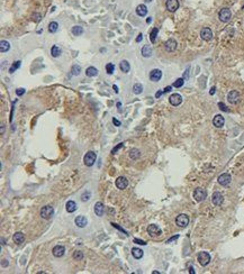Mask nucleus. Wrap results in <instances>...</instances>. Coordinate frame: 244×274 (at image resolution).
<instances>
[{
  "mask_svg": "<svg viewBox=\"0 0 244 274\" xmlns=\"http://www.w3.org/2000/svg\"><path fill=\"white\" fill-rule=\"evenodd\" d=\"M207 197V191L203 188H197L193 191V199L197 202H201L206 199Z\"/></svg>",
  "mask_w": 244,
  "mask_h": 274,
  "instance_id": "obj_1",
  "label": "nucleus"
},
{
  "mask_svg": "<svg viewBox=\"0 0 244 274\" xmlns=\"http://www.w3.org/2000/svg\"><path fill=\"white\" fill-rule=\"evenodd\" d=\"M53 215H54V209H53V207H51V206H45V207H43L42 208V210H41V217L43 218V219H51L52 217H53Z\"/></svg>",
  "mask_w": 244,
  "mask_h": 274,
  "instance_id": "obj_2",
  "label": "nucleus"
},
{
  "mask_svg": "<svg viewBox=\"0 0 244 274\" xmlns=\"http://www.w3.org/2000/svg\"><path fill=\"white\" fill-rule=\"evenodd\" d=\"M218 18H219V20H221L222 23H227V21H229L231 18H232V13H231V10H229L228 8H223V9H221L219 13H218Z\"/></svg>",
  "mask_w": 244,
  "mask_h": 274,
  "instance_id": "obj_3",
  "label": "nucleus"
},
{
  "mask_svg": "<svg viewBox=\"0 0 244 274\" xmlns=\"http://www.w3.org/2000/svg\"><path fill=\"white\" fill-rule=\"evenodd\" d=\"M176 224L178 227H181V228H185L189 225V217H188L186 214H180L179 216H177L176 218Z\"/></svg>",
  "mask_w": 244,
  "mask_h": 274,
  "instance_id": "obj_4",
  "label": "nucleus"
},
{
  "mask_svg": "<svg viewBox=\"0 0 244 274\" xmlns=\"http://www.w3.org/2000/svg\"><path fill=\"white\" fill-rule=\"evenodd\" d=\"M197 259L201 266H206L210 262V255L207 252H199L197 255Z\"/></svg>",
  "mask_w": 244,
  "mask_h": 274,
  "instance_id": "obj_5",
  "label": "nucleus"
},
{
  "mask_svg": "<svg viewBox=\"0 0 244 274\" xmlns=\"http://www.w3.org/2000/svg\"><path fill=\"white\" fill-rule=\"evenodd\" d=\"M96 159H97L96 153L92 152V151H90V152H88V153L84 155L83 162H84V164L87 165V166H92V165L94 164V162H96Z\"/></svg>",
  "mask_w": 244,
  "mask_h": 274,
  "instance_id": "obj_6",
  "label": "nucleus"
},
{
  "mask_svg": "<svg viewBox=\"0 0 244 274\" xmlns=\"http://www.w3.org/2000/svg\"><path fill=\"white\" fill-rule=\"evenodd\" d=\"M239 100H240V93H239V91L232 90V91L228 92V94H227V101H228L229 103L235 105V103L239 102Z\"/></svg>",
  "mask_w": 244,
  "mask_h": 274,
  "instance_id": "obj_7",
  "label": "nucleus"
},
{
  "mask_svg": "<svg viewBox=\"0 0 244 274\" xmlns=\"http://www.w3.org/2000/svg\"><path fill=\"white\" fill-rule=\"evenodd\" d=\"M177 46H178L177 40L173 39V38H170V39H168V40L164 43V48H166V51L169 52V53L174 52V51L177 50Z\"/></svg>",
  "mask_w": 244,
  "mask_h": 274,
  "instance_id": "obj_8",
  "label": "nucleus"
},
{
  "mask_svg": "<svg viewBox=\"0 0 244 274\" xmlns=\"http://www.w3.org/2000/svg\"><path fill=\"white\" fill-rule=\"evenodd\" d=\"M169 102L172 106H174V107L181 105V102H182V97H181V94H179V93H173V94H171L169 98Z\"/></svg>",
  "mask_w": 244,
  "mask_h": 274,
  "instance_id": "obj_9",
  "label": "nucleus"
},
{
  "mask_svg": "<svg viewBox=\"0 0 244 274\" xmlns=\"http://www.w3.org/2000/svg\"><path fill=\"white\" fill-rule=\"evenodd\" d=\"M217 181H218V183H219L221 185L227 186V185L231 183V181H232V178H231V175H229L228 173H223V174H221V175L218 176Z\"/></svg>",
  "mask_w": 244,
  "mask_h": 274,
  "instance_id": "obj_10",
  "label": "nucleus"
},
{
  "mask_svg": "<svg viewBox=\"0 0 244 274\" xmlns=\"http://www.w3.org/2000/svg\"><path fill=\"white\" fill-rule=\"evenodd\" d=\"M223 201H224V197H223V194H222L221 192L216 191V192L213 193L211 202H213L214 206H221V204L223 203Z\"/></svg>",
  "mask_w": 244,
  "mask_h": 274,
  "instance_id": "obj_11",
  "label": "nucleus"
},
{
  "mask_svg": "<svg viewBox=\"0 0 244 274\" xmlns=\"http://www.w3.org/2000/svg\"><path fill=\"white\" fill-rule=\"evenodd\" d=\"M166 7H167V9L169 10L170 13H174L179 8V1L178 0H167Z\"/></svg>",
  "mask_w": 244,
  "mask_h": 274,
  "instance_id": "obj_12",
  "label": "nucleus"
},
{
  "mask_svg": "<svg viewBox=\"0 0 244 274\" xmlns=\"http://www.w3.org/2000/svg\"><path fill=\"white\" fill-rule=\"evenodd\" d=\"M200 37H201L204 40H206V42L210 40V39L213 38V32H211V29H210L209 27H204V28L200 31Z\"/></svg>",
  "mask_w": 244,
  "mask_h": 274,
  "instance_id": "obj_13",
  "label": "nucleus"
},
{
  "mask_svg": "<svg viewBox=\"0 0 244 274\" xmlns=\"http://www.w3.org/2000/svg\"><path fill=\"white\" fill-rule=\"evenodd\" d=\"M162 78V71L159 69H154L150 72V80L153 82H158L160 81Z\"/></svg>",
  "mask_w": 244,
  "mask_h": 274,
  "instance_id": "obj_14",
  "label": "nucleus"
},
{
  "mask_svg": "<svg viewBox=\"0 0 244 274\" xmlns=\"http://www.w3.org/2000/svg\"><path fill=\"white\" fill-rule=\"evenodd\" d=\"M127 185H128V180H127L125 176H119V178H117V180H116V186H117L119 190L126 189Z\"/></svg>",
  "mask_w": 244,
  "mask_h": 274,
  "instance_id": "obj_15",
  "label": "nucleus"
},
{
  "mask_svg": "<svg viewBox=\"0 0 244 274\" xmlns=\"http://www.w3.org/2000/svg\"><path fill=\"white\" fill-rule=\"evenodd\" d=\"M225 124V118L222 115H216L213 119V125L217 128H222Z\"/></svg>",
  "mask_w": 244,
  "mask_h": 274,
  "instance_id": "obj_16",
  "label": "nucleus"
},
{
  "mask_svg": "<svg viewBox=\"0 0 244 274\" xmlns=\"http://www.w3.org/2000/svg\"><path fill=\"white\" fill-rule=\"evenodd\" d=\"M148 233L150 234L151 236H159V235H161L162 234V230H161V228L159 227V226H156V225H150L149 227H148Z\"/></svg>",
  "mask_w": 244,
  "mask_h": 274,
  "instance_id": "obj_17",
  "label": "nucleus"
},
{
  "mask_svg": "<svg viewBox=\"0 0 244 274\" xmlns=\"http://www.w3.org/2000/svg\"><path fill=\"white\" fill-rule=\"evenodd\" d=\"M65 253V247L63 245H57L52 249V254L55 257H62Z\"/></svg>",
  "mask_w": 244,
  "mask_h": 274,
  "instance_id": "obj_18",
  "label": "nucleus"
},
{
  "mask_svg": "<svg viewBox=\"0 0 244 274\" xmlns=\"http://www.w3.org/2000/svg\"><path fill=\"white\" fill-rule=\"evenodd\" d=\"M104 212H105V206H104V203L100 202V201L97 202V203L94 204V214H96L98 217H102Z\"/></svg>",
  "mask_w": 244,
  "mask_h": 274,
  "instance_id": "obj_19",
  "label": "nucleus"
},
{
  "mask_svg": "<svg viewBox=\"0 0 244 274\" xmlns=\"http://www.w3.org/2000/svg\"><path fill=\"white\" fill-rule=\"evenodd\" d=\"M136 14H137V16H140V17H145L146 16V14H148V7L145 6V5H138L137 7H136Z\"/></svg>",
  "mask_w": 244,
  "mask_h": 274,
  "instance_id": "obj_20",
  "label": "nucleus"
},
{
  "mask_svg": "<svg viewBox=\"0 0 244 274\" xmlns=\"http://www.w3.org/2000/svg\"><path fill=\"white\" fill-rule=\"evenodd\" d=\"M74 222L75 225L78 226V227H80V228H83V227H86L87 226V224H88V220H87V218L84 217V216H78L76 218L74 219Z\"/></svg>",
  "mask_w": 244,
  "mask_h": 274,
  "instance_id": "obj_21",
  "label": "nucleus"
},
{
  "mask_svg": "<svg viewBox=\"0 0 244 274\" xmlns=\"http://www.w3.org/2000/svg\"><path fill=\"white\" fill-rule=\"evenodd\" d=\"M141 53H142V56H143V57H151L152 54H153V50H152V47H151L150 45H144V46L142 47Z\"/></svg>",
  "mask_w": 244,
  "mask_h": 274,
  "instance_id": "obj_22",
  "label": "nucleus"
},
{
  "mask_svg": "<svg viewBox=\"0 0 244 274\" xmlns=\"http://www.w3.org/2000/svg\"><path fill=\"white\" fill-rule=\"evenodd\" d=\"M119 69H120L122 72H124V73H128L130 70H131V65H130L128 61L123 60V61L119 63Z\"/></svg>",
  "mask_w": 244,
  "mask_h": 274,
  "instance_id": "obj_23",
  "label": "nucleus"
},
{
  "mask_svg": "<svg viewBox=\"0 0 244 274\" xmlns=\"http://www.w3.org/2000/svg\"><path fill=\"white\" fill-rule=\"evenodd\" d=\"M76 208H78L76 203H75L74 201H72V200H69L68 202H66V204H65V209H66V211H68L69 214H71V212H74L75 210H76Z\"/></svg>",
  "mask_w": 244,
  "mask_h": 274,
  "instance_id": "obj_24",
  "label": "nucleus"
},
{
  "mask_svg": "<svg viewBox=\"0 0 244 274\" xmlns=\"http://www.w3.org/2000/svg\"><path fill=\"white\" fill-rule=\"evenodd\" d=\"M132 255H133V257H134V258H136V259H140V258H142V257H143V251H142L141 248L133 247V248H132Z\"/></svg>",
  "mask_w": 244,
  "mask_h": 274,
  "instance_id": "obj_25",
  "label": "nucleus"
},
{
  "mask_svg": "<svg viewBox=\"0 0 244 274\" xmlns=\"http://www.w3.org/2000/svg\"><path fill=\"white\" fill-rule=\"evenodd\" d=\"M10 50V44H9V42H7V40H1L0 42V51H1V53H6V52H8Z\"/></svg>",
  "mask_w": 244,
  "mask_h": 274,
  "instance_id": "obj_26",
  "label": "nucleus"
},
{
  "mask_svg": "<svg viewBox=\"0 0 244 274\" xmlns=\"http://www.w3.org/2000/svg\"><path fill=\"white\" fill-rule=\"evenodd\" d=\"M86 75L89 76V78H94L96 75H98V70H97L94 66H89V68L86 70Z\"/></svg>",
  "mask_w": 244,
  "mask_h": 274,
  "instance_id": "obj_27",
  "label": "nucleus"
},
{
  "mask_svg": "<svg viewBox=\"0 0 244 274\" xmlns=\"http://www.w3.org/2000/svg\"><path fill=\"white\" fill-rule=\"evenodd\" d=\"M13 239L15 240V243L21 244V243H24V240H25V236H24V234H23L21 232H18V233H16V234L14 235Z\"/></svg>",
  "mask_w": 244,
  "mask_h": 274,
  "instance_id": "obj_28",
  "label": "nucleus"
},
{
  "mask_svg": "<svg viewBox=\"0 0 244 274\" xmlns=\"http://www.w3.org/2000/svg\"><path fill=\"white\" fill-rule=\"evenodd\" d=\"M140 156H141V152L137 148H132L130 151V157L132 160H137Z\"/></svg>",
  "mask_w": 244,
  "mask_h": 274,
  "instance_id": "obj_29",
  "label": "nucleus"
},
{
  "mask_svg": "<svg viewBox=\"0 0 244 274\" xmlns=\"http://www.w3.org/2000/svg\"><path fill=\"white\" fill-rule=\"evenodd\" d=\"M71 32H72V34H73L74 36H80V35L83 34V28H82L81 26H73L72 29H71Z\"/></svg>",
  "mask_w": 244,
  "mask_h": 274,
  "instance_id": "obj_30",
  "label": "nucleus"
},
{
  "mask_svg": "<svg viewBox=\"0 0 244 274\" xmlns=\"http://www.w3.org/2000/svg\"><path fill=\"white\" fill-rule=\"evenodd\" d=\"M61 53H62V51H61V48H60L57 45H53V46H52V48H51V54H52L53 57L60 56Z\"/></svg>",
  "mask_w": 244,
  "mask_h": 274,
  "instance_id": "obj_31",
  "label": "nucleus"
},
{
  "mask_svg": "<svg viewBox=\"0 0 244 274\" xmlns=\"http://www.w3.org/2000/svg\"><path fill=\"white\" fill-rule=\"evenodd\" d=\"M57 29H59V24L57 21H51L49 24V31L50 33H57Z\"/></svg>",
  "mask_w": 244,
  "mask_h": 274,
  "instance_id": "obj_32",
  "label": "nucleus"
},
{
  "mask_svg": "<svg viewBox=\"0 0 244 274\" xmlns=\"http://www.w3.org/2000/svg\"><path fill=\"white\" fill-rule=\"evenodd\" d=\"M133 92H134L135 94H140V93H142V92H143V86H142L141 83H136V84H134V86H133Z\"/></svg>",
  "mask_w": 244,
  "mask_h": 274,
  "instance_id": "obj_33",
  "label": "nucleus"
},
{
  "mask_svg": "<svg viewBox=\"0 0 244 274\" xmlns=\"http://www.w3.org/2000/svg\"><path fill=\"white\" fill-rule=\"evenodd\" d=\"M158 33H159V29L158 28H153L152 32L150 33V39L152 43H155V39H156V36H158Z\"/></svg>",
  "mask_w": 244,
  "mask_h": 274,
  "instance_id": "obj_34",
  "label": "nucleus"
},
{
  "mask_svg": "<svg viewBox=\"0 0 244 274\" xmlns=\"http://www.w3.org/2000/svg\"><path fill=\"white\" fill-rule=\"evenodd\" d=\"M183 84H185V79H183V78H179V79H177V80L174 81L173 87H174V88H181Z\"/></svg>",
  "mask_w": 244,
  "mask_h": 274,
  "instance_id": "obj_35",
  "label": "nucleus"
},
{
  "mask_svg": "<svg viewBox=\"0 0 244 274\" xmlns=\"http://www.w3.org/2000/svg\"><path fill=\"white\" fill-rule=\"evenodd\" d=\"M90 198H91V192H90V191H84V192L81 194V201H83V202L90 200Z\"/></svg>",
  "mask_w": 244,
  "mask_h": 274,
  "instance_id": "obj_36",
  "label": "nucleus"
},
{
  "mask_svg": "<svg viewBox=\"0 0 244 274\" xmlns=\"http://www.w3.org/2000/svg\"><path fill=\"white\" fill-rule=\"evenodd\" d=\"M71 72H72L73 75H79V74L81 73V66L78 65V64H74V65L72 66V69H71Z\"/></svg>",
  "mask_w": 244,
  "mask_h": 274,
  "instance_id": "obj_37",
  "label": "nucleus"
},
{
  "mask_svg": "<svg viewBox=\"0 0 244 274\" xmlns=\"http://www.w3.org/2000/svg\"><path fill=\"white\" fill-rule=\"evenodd\" d=\"M20 63H21L20 61H16V62H15V63L11 65V68L9 69V73H14V72H15L17 69H19V66H20Z\"/></svg>",
  "mask_w": 244,
  "mask_h": 274,
  "instance_id": "obj_38",
  "label": "nucleus"
},
{
  "mask_svg": "<svg viewBox=\"0 0 244 274\" xmlns=\"http://www.w3.org/2000/svg\"><path fill=\"white\" fill-rule=\"evenodd\" d=\"M73 258L76 259V261H81L83 258V253L81 251H75L73 253Z\"/></svg>",
  "mask_w": 244,
  "mask_h": 274,
  "instance_id": "obj_39",
  "label": "nucleus"
},
{
  "mask_svg": "<svg viewBox=\"0 0 244 274\" xmlns=\"http://www.w3.org/2000/svg\"><path fill=\"white\" fill-rule=\"evenodd\" d=\"M106 71H107L108 74H113L114 71H115V65H114L113 63H108V64L106 65Z\"/></svg>",
  "mask_w": 244,
  "mask_h": 274,
  "instance_id": "obj_40",
  "label": "nucleus"
},
{
  "mask_svg": "<svg viewBox=\"0 0 244 274\" xmlns=\"http://www.w3.org/2000/svg\"><path fill=\"white\" fill-rule=\"evenodd\" d=\"M32 19H33L35 23H38V21L42 19V15L38 14V13H34V14L32 15Z\"/></svg>",
  "mask_w": 244,
  "mask_h": 274,
  "instance_id": "obj_41",
  "label": "nucleus"
},
{
  "mask_svg": "<svg viewBox=\"0 0 244 274\" xmlns=\"http://www.w3.org/2000/svg\"><path fill=\"white\" fill-rule=\"evenodd\" d=\"M123 146H124V144H123V143H119V144H118L117 146H115V147L113 148V149H112V153H113V154H115V153H116L117 151H119V149H120V148H122Z\"/></svg>",
  "mask_w": 244,
  "mask_h": 274,
  "instance_id": "obj_42",
  "label": "nucleus"
},
{
  "mask_svg": "<svg viewBox=\"0 0 244 274\" xmlns=\"http://www.w3.org/2000/svg\"><path fill=\"white\" fill-rule=\"evenodd\" d=\"M218 107H219V109L223 110V111H225V112H228V111H229V110H228V108L226 107L223 102H218Z\"/></svg>",
  "mask_w": 244,
  "mask_h": 274,
  "instance_id": "obj_43",
  "label": "nucleus"
},
{
  "mask_svg": "<svg viewBox=\"0 0 244 274\" xmlns=\"http://www.w3.org/2000/svg\"><path fill=\"white\" fill-rule=\"evenodd\" d=\"M25 91H26V90H25L24 88H18V89L16 90V94H17L18 97H20V96H23V94L25 93Z\"/></svg>",
  "mask_w": 244,
  "mask_h": 274,
  "instance_id": "obj_44",
  "label": "nucleus"
},
{
  "mask_svg": "<svg viewBox=\"0 0 244 274\" xmlns=\"http://www.w3.org/2000/svg\"><path fill=\"white\" fill-rule=\"evenodd\" d=\"M112 225H113V227H115V228H117V229H119L120 232H123V233H124L125 235H128V234H127V233H126V232H125V230H124V229H123L122 227H119V226H118L117 224H114V222H112Z\"/></svg>",
  "mask_w": 244,
  "mask_h": 274,
  "instance_id": "obj_45",
  "label": "nucleus"
},
{
  "mask_svg": "<svg viewBox=\"0 0 244 274\" xmlns=\"http://www.w3.org/2000/svg\"><path fill=\"white\" fill-rule=\"evenodd\" d=\"M134 243L135 244H140V245H146V243L144 240H141V239H137V238L134 239Z\"/></svg>",
  "mask_w": 244,
  "mask_h": 274,
  "instance_id": "obj_46",
  "label": "nucleus"
},
{
  "mask_svg": "<svg viewBox=\"0 0 244 274\" xmlns=\"http://www.w3.org/2000/svg\"><path fill=\"white\" fill-rule=\"evenodd\" d=\"M178 238H179V235H176V236H172V237L169 238V239L167 240V243H172L173 240H177Z\"/></svg>",
  "mask_w": 244,
  "mask_h": 274,
  "instance_id": "obj_47",
  "label": "nucleus"
},
{
  "mask_svg": "<svg viewBox=\"0 0 244 274\" xmlns=\"http://www.w3.org/2000/svg\"><path fill=\"white\" fill-rule=\"evenodd\" d=\"M113 123L115 126H117V127H119L120 126V121L118 120V119H116V118H113Z\"/></svg>",
  "mask_w": 244,
  "mask_h": 274,
  "instance_id": "obj_48",
  "label": "nucleus"
},
{
  "mask_svg": "<svg viewBox=\"0 0 244 274\" xmlns=\"http://www.w3.org/2000/svg\"><path fill=\"white\" fill-rule=\"evenodd\" d=\"M189 78V68H188L187 70L185 71V73H183V79H188Z\"/></svg>",
  "mask_w": 244,
  "mask_h": 274,
  "instance_id": "obj_49",
  "label": "nucleus"
},
{
  "mask_svg": "<svg viewBox=\"0 0 244 274\" xmlns=\"http://www.w3.org/2000/svg\"><path fill=\"white\" fill-rule=\"evenodd\" d=\"M142 39H143V35H142V34H138V36L136 37V42H137V43H140Z\"/></svg>",
  "mask_w": 244,
  "mask_h": 274,
  "instance_id": "obj_50",
  "label": "nucleus"
},
{
  "mask_svg": "<svg viewBox=\"0 0 244 274\" xmlns=\"http://www.w3.org/2000/svg\"><path fill=\"white\" fill-rule=\"evenodd\" d=\"M163 93H164V91H158L156 93H155V98H160Z\"/></svg>",
  "mask_w": 244,
  "mask_h": 274,
  "instance_id": "obj_51",
  "label": "nucleus"
},
{
  "mask_svg": "<svg viewBox=\"0 0 244 274\" xmlns=\"http://www.w3.org/2000/svg\"><path fill=\"white\" fill-rule=\"evenodd\" d=\"M215 91H216V88H215V87H213V88L210 89V91H209V94H211V96H213V94L215 93Z\"/></svg>",
  "mask_w": 244,
  "mask_h": 274,
  "instance_id": "obj_52",
  "label": "nucleus"
},
{
  "mask_svg": "<svg viewBox=\"0 0 244 274\" xmlns=\"http://www.w3.org/2000/svg\"><path fill=\"white\" fill-rule=\"evenodd\" d=\"M171 89H172V87H171V86H169V87H167V88H166L163 91H164V93H166V92H170V91H171Z\"/></svg>",
  "mask_w": 244,
  "mask_h": 274,
  "instance_id": "obj_53",
  "label": "nucleus"
},
{
  "mask_svg": "<svg viewBox=\"0 0 244 274\" xmlns=\"http://www.w3.org/2000/svg\"><path fill=\"white\" fill-rule=\"evenodd\" d=\"M5 265L7 266V265H8V262H7L6 259H2V266H5Z\"/></svg>",
  "mask_w": 244,
  "mask_h": 274,
  "instance_id": "obj_54",
  "label": "nucleus"
},
{
  "mask_svg": "<svg viewBox=\"0 0 244 274\" xmlns=\"http://www.w3.org/2000/svg\"><path fill=\"white\" fill-rule=\"evenodd\" d=\"M113 88H114V90H115V92H116V93H118V92H119V90H118V88H117V86H114Z\"/></svg>",
  "mask_w": 244,
  "mask_h": 274,
  "instance_id": "obj_55",
  "label": "nucleus"
},
{
  "mask_svg": "<svg viewBox=\"0 0 244 274\" xmlns=\"http://www.w3.org/2000/svg\"><path fill=\"white\" fill-rule=\"evenodd\" d=\"M189 270H190V271H189V272H190V274H195V271H193V267H190Z\"/></svg>",
  "mask_w": 244,
  "mask_h": 274,
  "instance_id": "obj_56",
  "label": "nucleus"
},
{
  "mask_svg": "<svg viewBox=\"0 0 244 274\" xmlns=\"http://www.w3.org/2000/svg\"><path fill=\"white\" fill-rule=\"evenodd\" d=\"M151 21H152V18H151V17H149V18L146 19V23H148V24H150Z\"/></svg>",
  "mask_w": 244,
  "mask_h": 274,
  "instance_id": "obj_57",
  "label": "nucleus"
},
{
  "mask_svg": "<svg viewBox=\"0 0 244 274\" xmlns=\"http://www.w3.org/2000/svg\"><path fill=\"white\" fill-rule=\"evenodd\" d=\"M116 106H117L118 108H120V107H122V103H120V102H117V103H116Z\"/></svg>",
  "mask_w": 244,
  "mask_h": 274,
  "instance_id": "obj_58",
  "label": "nucleus"
},
{
  "mask_svg": "<svg viewBox=\"0 0 244 274\" xmlns=\"http://www.w3.org/2000/svg\"><path fill=\"white\" fill-rule=\"evenodd\" d=\"M3 129H5V126L1 125V134H3Z\"/></svg>",
  "mask_w": 244,
  "mask_h": 274,
  "instance_id": "obj_59",
  "label": "nucleus"
},
{
  "mask_svg": "<svg viewBox=\"0 0 244 274\" xmlns=\"http://www.w3.org/2000/svg\"><path fill=\"white\" fill-rule=\"evenodd\" d=\"M152 0H145V2H151Z\"/></svg>",
  "mask_w": 244,
  "mask_h": 274,
  "instance_id": "obj_60",
  "label": "nucleus"
}]
</instances>
